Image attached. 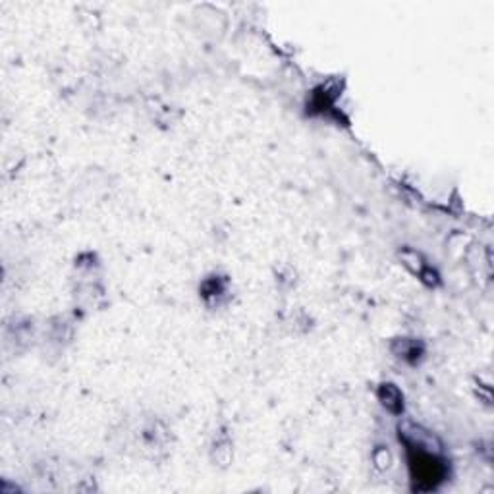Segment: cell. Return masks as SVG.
<instances>
[{"mask_svg": "<svg viewBox=\"0 0 494 494\" xmlns=\"http://www.w3.org/2000/svg\"><path fill=\"white\" fill-rule=\"evenodd\" d=\"M405 448H407V466H409L414 491L429 493V491L439 488L448 475V468H446L444 459L439 458L441 452L421 448L415 444H405Z\"/></svg>", "mask_w": 494, "mask_h": 494, "instance_id": "obj_1", "label": "cell"}, {"mask_svg": "<svg viewBox=\"0 0 494 494\" xmlns=\"http://www.w3.org/2000/svg\"><path fill=\"white\" fill-rule=\"evenodd\" d=\"M377 398L380 405L387 409L388 414H404V394H402L400 388L392 385V382H382V385L377 388Z\"/></svg>", "mask_w": 494, "mask_h": 494, "instance_id": "obj_2", "label": "cell"}, {"mask_svg": "<svg viewBox=\"0 0 494 494\" xmlns=\"http://www.w3.org/2000/svg\"><path fill=\"white\" fill-rule=\"evenodd\" d=\"M392 351L400 360L407 361V363H417L421 360L425 348L421 342L414 340V338H396L392 342Z\"/></svg>", "mask_w": 494, "mask_h": 494, "instance_id": "obj_3", "label": "cell"}, {"mask_svg": "<svg viewBox=\"0 0 494 494\" xmlns=\"http://www.w3.org/2000/svg\"><path fill=\"white\" fill-rule=\"evenodd\" d=\"M234 456V448H232V441L226 432H220L213 442V448H211V459L213 464L218 468H226Z\"/></svg>", "mask_w": 494, "mask_h": 494, "instance_id": "obj_4", "label": "cell"}, {"mask_svg": "<svg viewBox=\"0 0 494 494\" xmlns=\"http://www.w3.org/2000/svg\"><path fill=\"white\" fill-rule=\"evenodd\" d=\"M226 286H228V280L220 279V276H211L207 279L203 284H201V296L205 301L211 303V299H216V297L224 296L226 294Z\"/></svg>", "mask_w": 494, "mask_h": 494, "instance_id": "obj_5", "label": "cell"}, {"mask_svg": "<svg viewBox=\"0 0 494 494\" xmlns=\"http://www.w3.org/2000/svg\"><path fill=\"white\" fill-rule=\"evenodd\" d=\"M400 261H402V265H404L405 269L409 270L412 274H415V276H419L423 270L429 267V265L425 263V259L421 257V253L414 252V249H404V252H400Z\"/></svg>", "mask_w": 494, "mask_h": 494, "instance_id": "obj_6", "label": "cell"}, {"mask_svg": "<svg viewBox=\"0 0 494 494\" xmlns=\"http://www.w3.org/2000/svg\"><path fill=\"white\" fill-rule=\"evenodd\" d=\"M373 464H375V468H377L378 471H387V469L390 468V464H392L390 450H388L387 446H377L375 452H373Z\"/></svg>", "mask_w": 494, "mask_h": 494, "instance_id": "obj_7", "label": "cell"}]
</instances>
